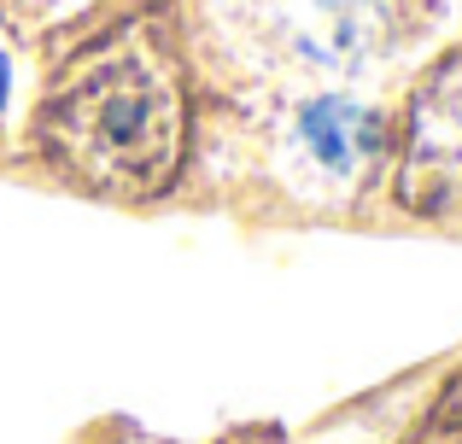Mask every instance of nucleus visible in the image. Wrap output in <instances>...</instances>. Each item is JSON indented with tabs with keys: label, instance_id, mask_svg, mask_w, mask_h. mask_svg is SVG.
Instances as JSON below:
<instances>
[{
	"label": "nucleus",
	"instance_id": "1",
	"mask_svg": "<svg viewBox=\"0 0 462 444\" xmlns=\"http://www.w3.org/2000/svg\"><path fill=\"white\" fill-rule=\"evenodd\" d=\"M47 147L88 187L152 194L181 164V100L152 59H94L47 105Z\"/></svg>",
	"mask_w": 462,
	"mask_h": 444
},
{
	"label": "nucleus",
	"instance_id": "2",
	"mask_svg": "<svg viewBox=\"0 0 462 444\" xmlns=\"http://www.w3.org/2000/svg\"><path fill=\"white\" fill-rule=\"evenodd\" d=\"M282 152H287L293 182L316 187V194H357L381 170L386 112L374 100H363V94H346V88L310 94L287 117Z\"/></svg>",
	"mask_w": 462,
	"mask_h": 444
},
{
	"label": "nucleus",
	"instance_id": "3",
	"mask_svg": "<svg viewBox=\"0 0 462 444\" xmlns=\"http://www.w3.org/2000/svg\"><path fill=\"white\" fill-rule=\"evenodd\" d=\"M393 194L410 217L462 211V53H445L410 100Z\"/></svg>",
	"mask_w": 462,
	"mask_h": 444
},
{
	"label": "nucleus",
	"instance_id": "4",
	"mask_svg": "<svg viewBox=\"0 0 462 444\" xmlns=\"http://www.w3.org/2000/svg\"><path fill=\"white\" fill-rule=\"evenodd\" d=\"M270 30L310 70H357L381 53V0H270Z\"/></svg>",
	"mask_w": 462,
	"mask_h": 444
},
{
	"label": "nucleus",
	"instance_id": "5",
	"mask_svg": "<svg viewBox=\"0 0 462 444\" xmlns=\"http://www.w3.org/2000/svg\"><path fill=\"white\" fill-rule=\"evenodd\" d=\"M416 444H462V380L445 386V398L433 403V415L416 433Z\"/></svg>",
	"mask_w": 462,
	"mask_h": 444
},
{
	"label": "nucleus",
	"instance_id": "6",
	"mask_svg": "<svg viewBox=\"0 0 462 444\" xmlns=\"http://www.w3.org/2000/svg\"><path fill=\"white\" fill-rule=\"evenodd\" d=\"M6 100H12V65H6V53H0V117H6Z\"/></svg>",
	"mask_w": 462,
	"mask_h": 444
}]
</instances>
